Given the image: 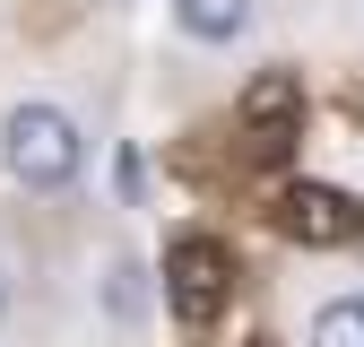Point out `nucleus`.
Masks as SVG:
<instances>
[{
    "label": "nucleus",
    "instance_id": "nucleus-2",
    "mask_svg": "<svg viewBox=\"0 0 364 347\" xmlns=\"http://www.w3.org/2000/svg\"><path fill=\"white\" fill-rule=\"evenodd\" d=\"M225 295H235L225 243L217 235H173V252H165V304H173V321L182 330H208L225 313Z\"/></svg>",
    "mask_w": 364,
    "mask_h": 347
},
{
    "label": "nucleus",
    "instance_id": "nucleus-8",
    "mask_svg": "<svg viewBox=\"0 0 364 347\" xmlns=\"http://www.w3.org/2000/svg\"><path fill=\"white\" fill-rule=\"evenodd\" d=\"M252 347H278V338H252Z\"/></svg>",
    "mask_w": 364,
    "mask_h": 347
},
{
    "label": "nucleus",
    "instance_id": "nucleus-7",
    "mask_svg": "<svg viewBox=\"0 0 364 347\" xmlns=\"http://www.w3.org/2000/svg\"><path fill=\"white\" fill-rule=\"evenodd\" d=\"M105 313H113V321L139 313V260H113V269H105Z\"/></svg>",
    "mask_w": 364,
    "mask_h": 347
},
{
    "label": "nucleus",
    "instance_id": "nucleus-4",
    "mask_svg": "<svg viewBox=\"0 0 364 347\" xmlns=\"http://www.w3.org/2000/svg\"><path fill=\"white\" fill-rule=\"evenodd\" d=\"M295 105H304V96H295V78H287V70H269V78L243 87V122L260 130V148H269V156L295 139Z\"/></svg>",
    "mask_w": 364,
    "mask_h": 347
},
{
    "label": "nucleus",
    "instance_id": "nucleus-1",
    "mask_svg": "<svg viewBox=\"0 0 364 347\" xmlns=\"http://www.w3.org/2000/svg\"><path fill=\"white\" fill-rule=\"evenodd\" d=\"M0 165H9L26 191H61L78 174V122L61 105H18L0 122Z\"/></svg>",
    "mask_w": 364,
    "mask_h": 347
},
{
    "label": "nucleus",
    "instance_id": "nucleus-6",
    "mask_svg": "<svg viewBox=\"0 0 364 347\" xmlns=\"http://www.w3.org/2000/svg\"><path fill=\"white\" fill-rule=\"evenodd\" d=\"M312 347H364V304H321V313H312Z\"/></svg>",
    "mask_w": 364,
    "mask_h": 347
},
{
    "label": "nucleus",
    "instance_id": "nucleus-5",
    "mask_svg": "<svg viewBox=\"0 0 364 347\" xmlns=\"http://www.w3.org/2000/svg\"><path fill=\"white\" fill-rule=\"evenodd\" d=\"M173 26L191 43H235L252 26V0H173Z\"/></svg>",
    "mask_w": 364,
    "mask_h": 347
},
{
    "label": "nucleus",
    "instance_id": "nucleus-3",
    "mask_svg": "<svg viewBox=\"0 0 364 347\" xmlns=\"http://www.w3.org/2000/svg\"><path fill=\"white\" fill-rule=\"evenodd\" d=\"M269 217H278V235H295V243H312V252L364 243V200H347V191H330V183H287Z\"/></svg>",
    "mask_w": 364,
    "mask_h": 347
}]
</instances>
